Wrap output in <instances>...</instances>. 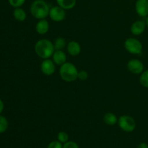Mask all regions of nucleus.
I'll return each mask as SVG.
<instances>
[{"label":"nucleus","mask_w":148,"mask_h":148,"mask_svg":"<svg viewBox=\"0 0 148 148\" xmlns=\"http://www.w3.org/2000/svg\"><path fill=\"white\" fill-rule=\"evenodd\" d=\"M36 53L40 59H50L54 52L53 43L49 39H40L38 40L34 46Z\"/></svg>","instance_id":"1"},{"label":"nucleus","mask_w":148,"mask_h":148,"mask_svg":"<svg viewBox=\"0 0 148 148\" xmlns=\"http://www.w3.org/2000/svg\"><path fill=\"white\" fill-rule=\"evenodd\" d=\"M50 8L49 4L44 0H34L30 4V12L34 18L42 20L49 16Z\"/></svg>","instance_id":"2"},{"label":"nucleus","mask_w":148,"mask_h":148,"mask_svg":"<svg viewBox=\"0 0 148 148\" xmlns=\"http://www.w3.org/2000/svg\"><path fill=\"white\" fill-rule=\"evenodd\" d=\"M77 68L71 62H65L59 68V75L63 81L66 82H72L78 79Z\"/></svg>","instance_id":"3"},{"label":"nucleus","mask_w":148,"mask_h":148,"mask_svg":"<svg viewBox=\"0 0 148 148\" xmlns=\"http://www.w3.org/2000/svg\"><path fill=\"white\" fill-rule=\"evenodd\" d=\"M124 46L126 50L131 54L139 55L143 52V43L135 38H129L126 39Z\"/></svg>","instance_id":"4"},{"label":"nucleus","mask_w":148,"mask_h":148,"mask_svg":"<svg viewBox=\"0 0 148 148\" xmlns=\"http://www.w3.org/2000/svg\"><path fill=\"white\" fill-rule=\"evenodd\" d=\"M118 125L121 130L126 132H132L136 129V121L133 117L122 115L118 119Z\"/></svg>","instance_id":"5"},{"label":"nucleus","mask_w":148,"mask_h":148,"mask_svg":"<svg viewBox=\"0 0 148 148\" xmlns=\"http://www.w3.org/2000/svg\"><path fill=\"white\" fill-rule=\"evenodd\" d=\"M66 10L62 7H59V5L53 6L50 8L49 17L53 21L57 22V23L63 21L66 18Z\"/></svg>","instance_id":"6"},{"label":"nucleus","mask_w":148,"mask_h":148,"mask_svg":"<svg viewBox=\"0 0 148 148\" xmlns=\"http://www.w3.org/2000/svg\"><path fill=\"white\" fill-rule=\"evenodd\" d=\"M127 67L131 73L134 75H140L144 71L145 66L142 61L137 59H132L127 62Z\"/></svg>","instance_id":"7"},{"label":"nucleus","mask_w":148,"mask_h":148,"mask_svg":"<svg viewBox=\"0 0 148 148\" xmlns=\"http://www.w3.org/2000/svg\"><path fill=\"white\" fill-rule=\"evenodd\" d=\"M56 64L52 59H43L40 64V70L41 72L46 76H51L56 72Z\"/></svg>","instance_id":"8"},{"label":"nucleus","mask_w":148,"mask_h":148,"mask_svg":"<svg viewBox=\"0 0 148 148\" xmlns=\"http://www.w3.org/2000/svg\"><path fill=\"white\" fill-rule=\"evenodd\" d=\"M135 11L141 17L148 16V0H137L135 2Z\"/></svg>","instance_id":"9"},{"label":"nucleus","mask_w":148,"mask_h":148,"mask_svg":"<svg viewBox=\"0 0 148 148\" xmlns=\"http://www.w3.org/2000/svg\"><path fill=\"white\" fill-rule=\"evenodd\" d=\"M147 25L145 20H137L132 24L130 27V31L134 36H140L145 30Z\"/></svg>","instance_id":"10"},{"label":"nucleus","mask_w":148,"mask_h":148,"mask_svg":"<svg viewBox=\"0 0 148 148\" xmlns=\"http://www.w3.org/2000/svg\"><path fill=\"white\" fill-rule=\"evenodd\" d=\"M66 51L70 56H78L81 52L80 44L75 40H71L66 44Z\"/></svg>","instance_id":"11"},{"label":"nucleus","mask_w":148,"mask_h":148,"mask_svg":"<svg viewBox=\"0 0 148 148\" xmlns=\"http://www.w3.org/2000/svg\"><path fill=\"white\" fill-rule=\"evenodd\" d=\"M52 60L58 66H62L66 62V55L62 50H55L52 55Z\"/></svg>","instance_id":"12"},{"label":"nucleus","mask_w":148,"mask_h":148,"mask_svg":"<svg viewBox=\"0 0 148 148\" xmlns=\"http://www.w3.org/2000/svg\"><path fill=\"white\" fill-rule=\"evenodd\" d=\"M49 23L46 19L39 20L36 25V30L39 35H45L49 30Z\"/></svg>","instance_id":"13"},{"label":"nucleus","mask_w":148,"mask_h":148,"mask_svg":"<svg viewBox=\"0 0 148 148\" xmlns=\"http://www.w3.org/2000/svg\"><path fill=\"white\" fill-rule=\"evenodd\" d=\"M57 5L62 7L65 10H69L75 7L77 0H56Z\"/></svg>","instance_id":"14"},{"label":"nucleus","mask_w":148,"mask_h":148,"mask_svg":"<svg viewBox=\"0 0 148 148\" xmlns=\"http://www.w3.org/2000/svg\"><path fill=\"white\" fill-rule=\"evenodd\" d=\"M13 17L17 21L24 22L27 18V13L21 7H17L13 11Z\"/></svg>","instance_id":"15"},{"label":"nucleus","mask_w":148,"mask_h":148,"mask_svg":"<svg viewBox=\"0 0 148 148\" xmlns=\"http://www.w3.org/2000/svg\"><path fill=\"white\" fill-rule=\"evenodd\" d=\"M103 121L107 125L114 126L118 123V118L114 113L108 112L103 116Z\"/></svg>","instance_id":"16"},{"label":"nucleus","mask_w":148,"mask_h":148,"mask_svg":"<svg viewBox=\"0 0 148 148\" xmlns=\"http://www.w3.org/2000/svg\"><path fill=\"white\" fill-rule=\"evenodd\" d=\"M66 42L64 38L59 37L55 39L53 42V46H54L55 50H62L64 47L66 46Z\"/></svg>","instance_id":"17"},{"label":"nucleus","mask_w":148,"mask_h":148,"mask_svg":"<svg viewBox=\"0 0 148 148\" xmlns=\"http://www.w3.org/2000/svg\"><path fill=\"white\" fill-rule=\"evenodd\" d=\"M140 83L144 88H148V69L144 70L140 74Z\"/></svg>","instance_id":"18"},{"label":"nucleus","mask_w":148,"mask_h":148,"mask_svg":"<svg viewBox=\"0 0 148 148\" xmlns=\"http://www.w3.org/2000/svg\"><path fill=\"white\" fill-rule=\"evenodd\" d=\"M8 126L9 123L7 118L4 117V116L0 115V134L5 132L8 129Z\"/></svg>","instance_id":"19"},{"label":"nucleus","mask_w":148,"mask_h":148,"mask_svg":"<svg viewBox=\"0 0 148 148\" xmlns=\"http://www.w3.org/2000/svg\"><path fill=\"white\" fill-rule=\"evenodd\" d=\"M58 141L62 143H66V142L69 141V135L65 132H59L57 134Z\"/></svg>","instance_id":"20"},{"label":"nucleus","mask_w":148,"mask_h":148,"mask_svg":"<svg viewBox=\"0 0 148 148\" xmlns=\"http://www.w3.org/2000/svg\"><path fill=\"white\" fill-rule=\"evenodd\" d=\"M26 0H8V2L10 5L14 8L21 7L25 4Z\"/></svg>","instance_id":"21"},{"label":"nucleus","mask_w":148,"mask_h":148,"mask_svg":"<svg viewBox=\"0 0 148 148\" xmlns=\"http://www.w3.org/2000/svg\"><path fill=\"white\" fill-rule=\"evenodd\" d=\"M88 78V72L85 70H81L78 72V79L81 81H85Z\"/></svg>","instance_id":"22"},{"label":"nucleus","mask_w":148,"mask_h":148,"mask_svg":"<svg viewBox=\"0 0 148 148\" xmlns=\"http://www.w3.org/2000/svg\"><path fill=\"white\" fill-rule=\"evenodd\" d=\"M47 148H63V145L62 143L56 140V141H52L51 143H49Z\"/></svg>","instance_id":"23"},{"label":"nucleus","mask_w":148,"mask_h":148,"mask_svg":"<svg viewBox=\"0 0 148 148\" xmlns=\"http://www.w3.org/2000/svg\"><path fill=\"white\" fill-rule=\"evenodd\" d=\"M63 148H79V146L75 142L68 141L64 144Z\"/></svg>","instance_id":"24"},{"label":"nucleus","mask_w":148,"mask_h":148,"mask_svg":"<svg viewBox=\"0 0 148 148\" xmlns=\"http://www.w3.org/2000/svg\"><path fill=\"white\" fill-rule=\"evenodd\" d=\"M137 148H148V145L145 143H141L140 144H139Z\"/></svg>","instance_id":"25"},{"label":"nucleus","mask_w":148,"mask_h":148,"mask_svg":"<svg viewBox=\"0 0 148 148\" xmlns=\"http://www.w3.org/2000/svg\"><path fill=\"white\" fill-rule=\"evenodd\" d=\"M4 102L2 101V100L0 99V115L2 113V111H4Z\"/></svg>","instance_id":"26"},{"label":"nucleus","mask_w":148,"mask_h":148,"mask_svg":"<svg viewBox=\"0 0 148 148\" xmlns=\"http://www.w3.org/2000/svg\"><path fill=\"white\" fill-rule=\"evenodd\" d=\"M145 22H146V25H147V27H148V16H147V17H146Z\"/></svg>","instance_id":"27"}]
</instances>
